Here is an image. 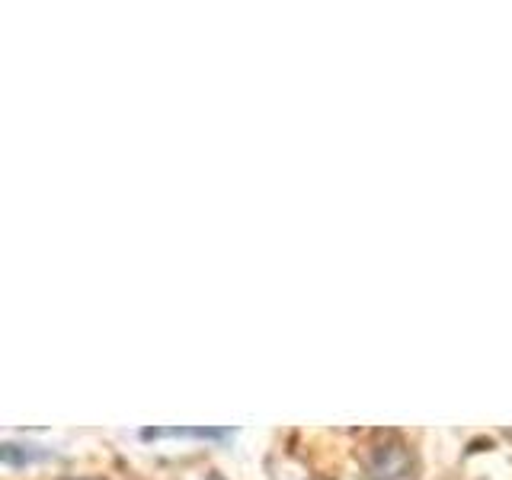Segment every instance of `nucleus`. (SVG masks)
<instances>
[{
    "label": "nucleus",
    "instance_id": "1",
    "mask_svg": "<svg viewBox=\"0 0 512 480\" xmlns=\"http://www.w3.org/2000/svg\"><path fill=\"white\" fill-rule=\"evenodd\" d=\"M160 436H199V439H221V429H148L144 439H160Z\"/></svg>",
    "mask_w": 512,
    "mask_h": 480
}]
</instances>
